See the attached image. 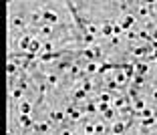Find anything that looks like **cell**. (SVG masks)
Listing matches in <instances>:
<instances>
[{
	"label": "cell",
	"instance_id": "1",
	"mask_svg": "<svg viewBox=\"0 0 157 135\" xmlns=\"http://www.w3.org/2000/svg\"><path fill=\"white\" fill-rule=\"evenodd\" d=\"M133 22H135V18L129 14V16H125V18H123V24H121V26H123V28H129V26H133Z\"/></svg>",
	"mask_w": 157,
	"mask_h": 135
},
{
	"label": "cell",
	"instance_id": "2",
	"mask_svg": "<svg viewBox=\"0 0 157 135\" xmlns=\"http://www.w3.org/2000/svg\"><path fill=\"white\" fill-rule=\"evenodd\" d=\"M44 20H50V22H56V14H54V12H44Z\"/></svg>",
	"mask_w": 157,
	"mask_h": 135
},
{
	"label": "cell",
	"instance_id": "3",
	"mask_svg": "<svg viewBox=\"0 0 157 135\" xmlns=\"http://www.w3.org/2000/svg\"><path fill=\"white\" fill-rule=\"evenodd\" d=\"M135 69H137V75H145L147 73V65H137Z\"/></svg>",
	"mask_w": 157,
	"mask_h": 135
},
{
	"label": "cell",
	"instance_id": "4",
	"mask_svg": "<svg viewBox=\"0 0 157 135\" xmlns=\"http://www.w3.org/2000/svg\"><path fill=\"white\" fill-rule=\"evenodd\" d=\"M28 50H30V52H36V50H39V41H32V43L28 45Z\"/></svg>",
	"mask_w": 157,
	"mask_h": 135
},
{
	"label": "cell",
	"instance_id": "5",
	"mask_svg": "<svg viewBox=\"0 0 157 135\" xmlns=\"http://www.w3.org/2000/svg\"><path fill=\"white\" fill-rule=\"evenodd\" d=\"M123 129H125V125H123V123H117V125H115V127H113V133H123Z\"/></svg>",
	"mask_w": 157,
	"mask_h": 135
},
{
	"label": "cell",
	"instance_id": "6",
	"mask_svg": "<svg viewBox=\"0 0 157 135\" xmlns=\"http://www.w3.org/2000/svg\"><path fill=\"white\" fill-rule=\"evenodd\" d=\"M153 39H155V41H157V30H155V32H153Z\"/></svg>",
	"mask_w": 157,
	"mask_h": 135
}]
</instances>
